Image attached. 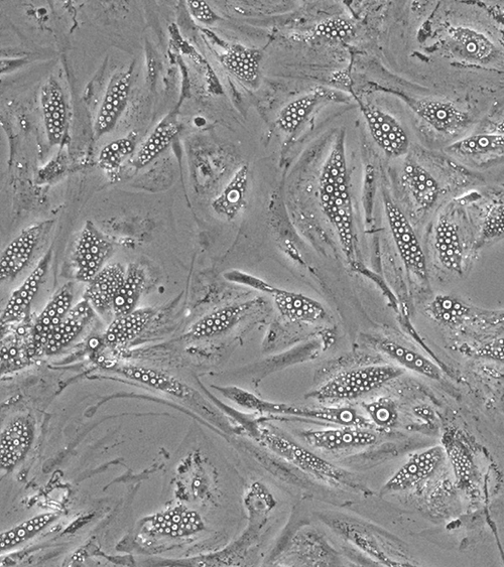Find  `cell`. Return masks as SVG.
<instances>
[{"label":"cell","mask_w":504,"mask_h":567,"mask_svg":"<svg viewBox=\"0 0 504 567\" xmlns=\"http://www.w3.org/2000/svg\"><path fill=\"white\" fill-rule=\"evenodd\" d=\"M376 347L409 370L434 380L441 378L440 369L432 361L412 349L391 340L378 341Z\"/></svg>","instance_id":"obj_33"},{"label":"cell","mask_w":504,"mask_h":567,"mask_svg":"<svg viewBox=\"0 0 504 567\" xmlns=\"http://www.w3.org/2000/svg\"><path fill=\"white\" fill-rule=\"evenodd\" d=\"M132 78V70H129L117 72L110 79L95 120L97 137L110 132L128 105Z\"/></svg>","instance_id":"obj_13"},{"label":"cell","mask_w":504,"mask_h":567,"mask_svg":"<svg viewBox=\"0 0 504 567\" xmlns=\"http://www.w3.org/2000/svg\"><path fill=\"white\" fill-rule=\"evenodd\" d=\"M263 304L261 299H257L217 309L197 321L189 335L194 339H204L226 333Z\"/></svg>","instance_id":"obj_17"},{"label":"cell","mask_w":504,"mask_h":567,"mask_svg":"<svg viewBox=\"0 0 504 567\" xmlns=\"http://www.w3.org/2000/svg\"><path fill=\"white\" fill-rule=\"evenodd\" d=\"M335 97L330 89L314 88L282 108L276 120L277 126L286 134H294L320 103L335 100Z\"/></svg>","instance_id":"obj_24"},{"label":"cell","mask_w":504,"mask_h":567,"mask_svg":"<svg viewBox=\"0 0 504 567\" xmlns=\"http://www.w3.org/2000/svg\"><path fill=\"white\" fill-rule=\"evenodd\" d=\"M356 34L355 26L343 18H332L316 26L305 37L307 40L347 42Z\"/></svg>","instance_id":"obj_41"},{"label":"cell","mask_w":504,"mask_h":567,"mask_svg":"<svg viewBox=\"0 0 504 567\" xmlns=\"http://www.w3.org/2000/svg\"><path fill=\"white\" fill-rule=\"evenodd\" d=\"M94 309L85 299L70 309L46 346L45 354L53 355L68 346L90 322Z\"/></svg>","instance_id":"obj_29"},{"label":"cell","mask_w":504,"mask_h":567,"mask_svg":"<svg viewBox=\"0 0 504 567\" xmlns=\"http://www.w3.org/2000/svg\"><path fill=\"white\" fill-rule=\"evenodd\" d=\"M244 505L247 518L269 521L272 511L277 506V501L264 484L256 482L246 490Z\"/></svg>","instance_id":"obj_38"},{"label":"cell","mask_w":504,"mask_h":567,"mask_svg":"<svg viewBox=\"0 0 504 567\" xmlns=\"http://www.w3.org/2000/svg\"><path fill=\"white\" fill-rule=\"evenodd\" d=\"M153 315L154 311L147 308L116 318L105 332L104 341L112 346L133 341L147 327Z\"/></svg>","instance_id":"obj_34"},{"label":"cell","mask_w":504,"mask_h":567,"mask_svg":"<svg viewBox=\"0 0 504 567\" xmlns=\"http://www.w3.org/2000/svg\"><path fill=\"white\" fill-rule=\"evenodd\" d=\"M434 246L441 265L448 271L462 274L465 247L460 228L447 215L439 217L434 230Z\"/></svg>","instance_id":"obj_15"},{"label":"cell","mask_w":504,"mask_h":567,"mask_svg":"<svg viewBox=\"0 0 504 567\" xmlns=\"http://www.w3.org/2000/svg\"><path fill=\"white\" fill-rule=\"evenodd\" d=\"M136 144V132H132L128 136L112 141V143L105 146L100 152V167L108 173L116 172L124 160L134 153Z\"/></svg>","instance_id":"obj_39"},{"label":"cell","mask_w":504,"mask_h":567,"mask_svg":"<svg viewBox=\"0 0 504 567\" xmlns=\"http://www.w3.org/2000/svg\"><path fill=\"white\" fill-rule=\"evenodd\" d=\"M248 176V166H241L221 194L213 201L212 208L219 216L231 221L244 208Z\"/></svg>","instance_id":"obj_30"},{"label":"cell","mask_w":504,"mask_h":567,"mask_svg":"<svg viewBox=\"0 0 504 567\" xmlns=\"http://www.w3.org/2000/svg\"><path fill=\"white\" fill-rule=\"evenodd\" d=\"M384 206L391 233L402 261L418 278L427 280L426 256L412 224L387 193L384 194Z\"/></svg>","instance_id":"obj_7"},{"label":"cell","mask_w":504,"mask_h":567,"mask_svg":"<svg viewBox=\"0 0 504 567\" xmlns=\"http://www.w3.org/2000/svg\"><path fill=\"white\" fill-rule=\"evenodd\" d=\"M444 444L459 482L462 486H469L473 476V466L464 441L457 433L453 432L447 433Z\"/></svg>","instance_id":"obj_37"},{"label":"cell","mask_w":504,"mask_h":567,"mask_svg":"<svg viewBox=\"0 0 504 567\" xmlns=\"http://www.w3.org/2000/svg\"><path fill=\"white\" fill-rule=\"evenodd\" d=\"M52 221L35 224L24 230L5 249L0 259V278H15L29 263L42 235L50 229Z\"/></svg>","instance_id":"obj_14"},{"label":"cell","mask_w":504,"mask_h":567,"mask_svg":"<svg viewBox=\"0 0 504 567\" xmlns=\"http://www.w3.org/2000/svg\"><path fill=\"white\" fill-rule=\"evenodd\" d=\"M237 404L252 411L269 414H285L311 420L336 423L342 427L367 429L370 421L351 407L307 408L269 402L244 390L236 398Z\"/></svg>","instance_id":"obj_6"},{"label":"cell","mask_w":504,"mask_h":567,"mask_svg":"<svg viewBox=\"0 0 504 567\" xmlns=\"http://www.w3.org/2000/svg\"><path fill=\"white\" fill-rule=\"evenodd\" d=\"M330 527L373 559L387 566L401 565L387 552L384 537L374 526L346 519H330Z\"/></svg>","instance_id":"obj_11"},{"label":"cell","mask_w":504,"mask_h":567,"mask_svg":"<svg viewBox=\"0 0 504 567\" xmlns=\"http://www.w3.org/2000/svg\"><path fill=\"white\" fill-rule=\"evenodd\" d=\"M224 278L269 295L280 314L291 322L314 324L326 318V310L318 301L300 293L276 288L258 276L240 270H229L224 273Z\"/></svg>","instance_id":"obj_4"},{"label":"cell","mask_w":504,"mask_h":567,"mask_svg":"<svg viewBox=\"0 0 504 567\" xmlns=\"http://www.w3.org/2000/svg\"><path fill=\"white\" fill-rule=\"evenodd\" d=\"M31 440L32 433L25 421L12 423L0 439V466L10 469L17 465L27 453Z\"/></svg>","instance_id":"obj_31"},{"label":"cell","mask_w":504,"mask_h":567,"mask_svg":"<svg viewBox=\"0 0 504 567\" xmlns=\"http://www.w3.org/2000/svg\"><path fill=\"white\" fill-rule=\"evenodd\" d=\"M44 123L50 146L61 144L68 124L67 104L59 83L51 78L41 92Z\"/></svg>","instance_id":"obj_19"},{"label":"cell","mask_w":504,"mask_h":567,"mask_svg":"<svg viewBox=\"0 0 504 567\" xmlns=\"http://www.w3.org/2000/svg\"><path fill=\"white\" fill-rule=\"evenodd\" d=\"M146 527L155 534L181 537L203 530L204 524L197 512L180 507L150 518Z\"/></svg>","instance_id":"obj_27"},{"label":"cell","mask_w":504,"mask_h":567,"mask_svg":"<svg viewBox=\"0 0 504 567\" xmlns=\"http://www.w3.org/2000/svg\"><path fill=\"white\" fill-rule=\"evenodd\" d=\"M54 519V514L40 515L14 527L9 531L3 532L2 535H0V548H2V550H6L28 540L45 528Z\"/></svg>","instance_id":"obj_40"},{"label":"cell","mask_w":504,"mask_h":567,"mask_svg":"<svg viewBox=\"0 0 504 567\" xmlns=\"http://www.w3.org/2000/svg\"><path fill=\"white\" fill-rule=\"evenodd\" d=\"M120 372L131 379L178 397L186 396L189 392L179 380L152 369L132 366L122 368Z\"/></svg>","instance_id":"obj_36"},{"label":"cell","mask_w":504,"mask_h":567,"mask_svg":"<svg viewBox=\"0 0 504 567\" xmlns=\"http://www.w3.org/2000/svg\"><path fill=\"white\" fill-rule=\"evenodd\" d=\"M463 353L477 358L504 361V337L495 338L476 347L464 346Z\"/></svg>","instance_id":"obj_44"},{"label":"cell","mask_w":504,"mask_h":567,"mask_svg":"<svg viewBox=\"0 0 504 567\" xmlns=\"http://www.w3.org/2000/svg\"><path fill=\"white\" fill-rule=\"evenodd\" d=\"M303 438L311 447L327 452L362 449L377 442V437L373 433L352 427L309 431L303 434Z\"/></svg>","instance_id":"obj_16"},{"label":"cell","mask_w":504,"mask_h":567,"mask_svg":"<svg viewBox=\"0 0 504 567\" xmlns=\"http://www.w3.org/2000/svg\"><path fill=\"white\" fill-rule=\"evenodd\" d=\"M437 323L453 328L472 329L482 334L504 331V310L491 311L469 306L447 295H440L427 308Z\"/></svg>","instance_id":"obj_5"},{"label":"cell","mask_w":504,"mask_h":567,"mask_svg":"<svg viewBox=\"0 0 504 567\" xmlns=\"http://www.w3.org/2000/svg\"><path fill=\"white\" fill-rule=\"evenodd\" d=\"M125 270L120 264L103 267L89 282L84 299L100 314L112 310L116 294L125 278Z\"/></svg>","instance_id":"obj_23"},{"label":"cell","mask_w":504,"mask_h":567,"mask_svg":"<svg viewBox=\"0 0 504 567\" xmlns=\"http://www.w3.org/2000/svg\"><path fill=\"white\" fill-rule=\"evenodd\" d=\"M321 208L336 231L343 253L354 260L353 207L346 159L345 132L336 137L319 178Z\"/></svg>","instance_id":"obj_1"},{"label":"cell","mask_w":504,"mask_h":567,"mask_svg":"<svg viewBox=\"0 0 504 567\" xmlns=\"http://www.w3.org/2000/svg\"><path fill=\"white\" fill-rule=\"evenodd\" d=\"M262 59L259 50L233 44L222 54L221 63L241 83L255 87L261 78Z\"/></svg>","instance_id":"obj_26"},{"label":"cell","mask_w":504,"mask_h":567,"mask_svg":"<svg viewBox=\"0 0 504 567\" xmlns=\"http://www.w3.org/2000/svg\"><path fill=\"white\" fill-rule=\"evenodd\" d=\"M491 132L502 133L504 134V119L499 121L492 129Z\"/></svg>","instance_id":"obj_46"},{"label":"cell","mask_w":504,"mask_h":567,"mask_svg":"<svg viewBox=\"0 0 504 567\" xmlns=\"http://www.w3.org/2000/svg\"><path fill=\"white\" fill-rule=\"evenodd\" d=\"M72 301L73 286L67 283L54 296L32 328L30 334L32 358L45 354L47 344L70 311Z\"/></svg>","instance_id":"obj_10"},{"label":"cell","mask_w":504,"mask_h":567,"mask_svg":"<svg viewBox=\"0 0 504 567\" xmlns=\"http://www.w3.org/2000/svg\"><path fill=\"white\" fill-rule=\"evenodd\" d=\"M443 457L439 447L415 454L385 485L386 492L413 489L428 479Z\"/></svg>","instance_id":"obj_18"},{"label":"cell","mask_w":504,"mask_h":567,"mask_svg":"<svg viewBox=\"0 0 504 567\" xmlns=\"http://www.w3.org/2000/svg\"><path fill=\"white\" fill-rule=\"evenodd\" d=\"M402 368L391 365H372L338 373L318 390L312 398L327 403L357 399L401 376Z\"/></svg>","instance_id":"obj_2"},{"label":"cell","mask_w":504,"mask_h":567,"mask_svg":"<svg viewBox=\"0 0 504 567\" xmlns=\"http://www.w3.org/2000/svg\"><path fill=\"white\" fill-rule=\"evenodd\" d=\"M503 150L504 134L496 132L471 135L449 147V151L466 157L487 155Z\"/></svg>","instance_id":"obj_35"},{"label":"cell","mask_w":504,"mask_h":567,"mask_svg":"<svg viewBox=\"0 0 504 567\" xmlns=\"http://www.w3.org/2000/svg\"><path fill=\"white\" fill-rule=\"evenodd\" d=\"M445 44L453 56L470 63L486 62L495 53V47L487 37L467 27L451 28Z\"/></svg>","instance_id":"obj_21"},{"label":"cell","mask_w":504,"mask_h":567,"mask_svg":"<svg viewBox=\"0 0 504 567\" xmlns=\"http://www.w3.org/2000/svg\"><path fill=\"white\" fill-rule=\"evenodd\" d=\"M363 407L370 420L378 428L389 430L397 423L398 410L396 404L388 397H381L369 403H364Z\"/></svg>","instance_id":"obj_42"},{"label":"cell","mask_w":504,"mask_h":567,"mask_svg":"<svg viewBox=\"0 0 504 567\" xmlns=\"http://www.w3.org/2000/svg\"><path fill=\"white\" fill-rule=\"evenodd\" d=\"M145 280L144 269L138 264H130L125 272L122 286L113 301L112 311L116 318L135 311L145 288Z\"/></svg>","instance_id":"obj_32"},{"label":"cell","mask_w":504,"mask_h":567,"mask_svg":"<svg viewBox=\"0 0 504 567\" xmlns=\"http://www.w3.org/2000/svg\"><path fill=\"white\" fill-rule=\"evenodd\" d=\"M255 433L257 439L266 448L305 473L331 485L353 486V480L346 471L328 463L271 429L259 425V427H256Z\"/></svg>","instance_id":"obj_3"},{"label":"cell","mask_w":504,"mask_h":567,"mask_svg":"<svg viewBox=\"0 0 504 567\" xmlns=\"http://www.w3.org/2000/svg\"><path fill=\"white\" fill-rule=\"evenodd\" d=\"M402 184L421 210L431 209L440 196V185L434 176L415 162H407L402 170Z\"/></svg>","instance_id":"obj_25"},{"label":"cell","mask_w":504,"mask_h":567,"mask_svg":"<svg viewBox=\"0 0 504 567\" xmlns=\"http://www.w3.org/2000/svg\"><path fill=\"white\" fill-rule=\"evenodd\" d=\"M357 102L376 146L389 157L406 155L410 140L398 119L371 103L359 99Z\"/></svg>","instance_id":"obj_8"},{"label":"cell","mask_w":504,"mask_h":567,"mask_svg":"<svg viewBox=\"0 0 504 567\" xmlns=\"http://www.w3.org/2000/svg\"><path fill=\"white\" fill-rule=\"evenodd\" d=\"M187 6L192 17L203 25H213L218 21L217 15L210 6L201 0H191Z\"/></svg>","instance_id":"obj_45"},{"label":"cell","mask_w":504,"mask_h":567,"mask_svg":"<svg viewBox=\"0 0 504 567\" xmlns=\"http://www.w3.org/2000/svg\"><path fill=\"white\" fill-rule=\"evenodd\" d=\"M110 251V243L91 222H87L77 240L75 250L77 278L83 282H90L102 269Z\"/></svg>","instance_id":"obj_12"},{"label":"cell","mask_w":504,"mask_h":567,"mask_svg":"<svg viewBox=\"0 0 504 567\" xmlns=\"http://www.w3.org/2000/svg\"><path fill=\"white\" fill-rule=\"evenodd\" d=\"M414 111L432 128L444 134H455L469 121V116L449 101L424 99L412 104Z\"/></svg>","instance_id":"obj_20"},{"label":"cell","mask_w":504,"mask_h":567,"mask_svg":"<svg viewBox=\"0 0 504 567\" xmlns=\"http://www.w3.org/2000/svg\"><path fill=\"white\" fill-rule=\"evenodd\" d=\"M180 127L177 115L170 114L165 117L132 159V165L141 169L156 160L171 145L173 139L179 133Z\"/></svg>","instance_id":"obj_28"},{"label":"cell","mask_w":504,"mask_h":567,"mask_svg":"<svg viewBox=\"0 0 504 567\" xmlns=\"http://www.w3.org/2000/svg\"><path fill=\"white\" fill-rule=\"evenodd\" d=\"M504 236V203L493 205L487 212L480 232L482 242L492 241Z\"/></svg>","instance_id":"obj_43"},{"label":"cell","mask_w":504,"mask_h":567,"mask_svg":"<svg viewBox=\"0 0 504 567\" xmlns=\"http://www.w3.org/2000/svg\"><path fill=\"white\" fill-rule=\"evenodd\" d=\"M276 564L299 566H332L337 564V554L326 540L313 529L296 533L286 551Z\"/></svg>","instance_id":"obj_9"},{"label":"cell","mask_w":504,"mask_h":567,"mask_svg":"<svg viewBox=\"0 0 504 567\" xmlns=\"http://www.w3.org/2000/svg\"><path fill=\"white\" fill-rule=\"evenodd\" d=\"M50 259L51 253L49 252L40 260L23 285L12 295L2 314L3 326L22 322L28 317L31 305L47 272Z\"/></svg>","instance_id":"obj_22"}]
</instances>
